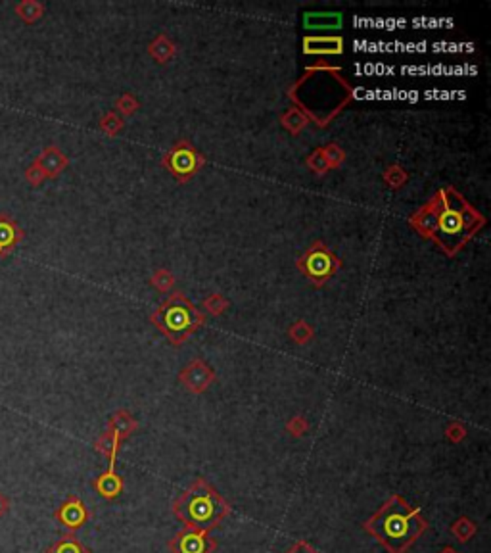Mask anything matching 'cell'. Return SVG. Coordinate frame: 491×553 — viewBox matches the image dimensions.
Returning <instances> with one entry per match:
<instances>
[{"label":"cell","mask_w":491,"mask_h":553,"mask_svg":"<svg viewBox=\"0 0 491 553\" xmlns=\"http://www.w3.org/2000/svg\"><path fill=\"white\" fill-rule=\"evenodd\" d=\"M363 528L388 553H407L430 528V523L423 517L420 507H411L403 495L394 494L366 519Z\"/></svg>","instance_id":"6da1fadb"},{"label":"cell","mask_w":491,"mask_h":553,"mask_svg":"<svg viewBox=\"0 0 491 553\" xmlns=\"http://www.w3.org/2000/svg\"><path fill=\"white\" fill-rule=\"evenodd\" d=\"M171 509L186 528L205 532L217 528L232 511L231 504L203 476L194 478L192 484L175 500Z\"/></svg>","instance_id":"7a4b0ae2"},{"label":"cell","mask_w":491,"mask_h":553,"mask_svg":"<svg viewBox=\"0 0 491 553\" xmlns=\"http://www.w3.org/2000/svg\"><path fill=\"white\" fill-rule=\"evenodd\" d=\"M436 227L430 233L443 244V248H457V244L464 243V238L472 233V221L474 214L466 210V206L459 204L455 210L451 204H440L436 208Z\"/></svg>","instance_id":"3957f363"},{"label":"cell","mask_w":491,"mask_h":553,"mask_svg":"<svg viewBox=\"0 0 491 553\" xmlns=\"http://www.w3.org/2000/svg\"><path fill=\"white\" fill-rule=\"evenodd\" d=\"M154 321L173 344H181L200 325L202 319L198 317V313L188 302L175 298L155 313Z\"/></svg>","instance_id":"277c9868"},{"label":"cell","mask_w":491,"mask_h":553,"mask_svg":"<svg viewBox=\"0 0 491 553\" xmlns=\"http://www.w3.org/2000/svg\"><path fill=\"white\" fill-rule=\"evenodd\" d=\"M167 548L171 553H215L217 542L205 530L184 528L175 534Z\"/></svg>","instance_id":"5b68a950"},{"label":"cell","mask_w":491,"mask_h":553,"mask_svg":"<svg viewBox=\"0 0 491 553\" xmlns=\"http://www.w3.org/2000/svg\"><path fill=\"white\" fill-rule=\"evenodd\" d=\"M54 517L62 526L68 528L69 532H75L81 526H85V523H88L90 511L79 495H69L68 500L56 509Z\"/></svg>","instance_id":"8992f818"},{"label":"cell","mask_w":491,"mask_h":553,"mask_svg":"<svg viewBox=\"0 0 491 553\" xmlns=\"http://www.w3.org/2000/svg\"><path fill=\"white\" fill-rule=\"evenodd\" d=\"M181 380L186 384V389H190L192 392H203L213 382V373L203 361H192L181 373Z\"/></svg>","instance_id":"52a82bcc"},{"label":"cell","mask_w":491,"mask_h":553,"mask_svg":"<svg viewBox=\"0 0 491 553\" xmlns=\"http://www.w3.org/2000/svg\"><path fill=\"white\" fill-rule=\"evenodd\" d=\"M92 488H95L104 500L112 502V500H116V497H119V495L123 494V490H125V480H123V476L117 475L114 467H110L106 473H102V475L97 476V478L92 480Z\"/></svg>","instance_id":"ba28073f"},{"label":"cell","mask_w":491,"mask_h":553,"mask_svg":"<svg viewBox=\"0 0 491 553\" xmlns=\"http://www.w3.org/2000/svg\"><path fill=\"white\" fill-rule=\"evenodd\" d=\"M23 238V231L8 214H0V258H6Z\"/></svg>","instance_id":"9c48e42d"},{"label":"cell","mask_w":491,"mask_h":553,"mask_svg":"<svg viewBox=\"0 0 491 553\" xmlns=\"http://www.w3.org/2000/svg\"><path fill=\"white\" fill-rule=\"evenodd\" d=\"M35 164L42 169L47 179H50V177H56V175L64 171V167L68 165V160H66V156L60 152V148L49 146V148H45L40 152L39 158L35 160Z\"/></svg>","instance_id":"30bf717a"},{"label":"cell","mask_w":491,"mask_h":553,"mask_svg":"<svg viewBox=\"0 0 491 553\" xmlns=\"http://www.w3.org/2000/svg\"><path fill=\"white\" fill-rule=\"evenodd\" d=\"M47 553H90V550L79 540L75 534L69 532L64 534L60 540L52 543L49 550H47Z\"/></svg>","instance_id":"8fae6325"},{"label":"cell","mask_w":491,"mask_h":553,"mask_svg":"<svg viewBox=\"0 0 491 553\" xmlns=\"http://www.w3.org/2000/svg\"><path fill=\"white\" fill-rule=\"evenodd\" d=\"M14 12L20 16V20L23 23H35V21H39L42 18L45 6L37 0H21L14 6Z\"/></svg>","instance_id":"7c38bea8"},{"label":"cell","mask_w":491,"mask_h":553,"mask_svg":"<svg viewBox=\"0 0 491 553\" xmlns=\"http://www.w3.org/2000/svg\"><path fill=\"white\" fill-rule=\"evenodd\" d=\"M119 444H121V438H117L114 432L108 430V432H104L102 437L98 438L95 447H97L100 454H104V456L108 457L110 467H116V457L117 452H119Z\"/></svg>","instance_id":"4fadbf2b"},{"label":"cell","mask_w":491,"mask_h":553,"mask_svg":"<svg viewBox=\"0 0 491 553\" xmlns=\"http://www.w3.org/2000/svg\"><path fill=\"white\" fill-rule=\"evenodd\" d=\"M478 532V524L474 523L468 517H461L451 524V534L461 543H468L474 538V534Z\"/></svg>","instance_id":"5bb4252c"},{"label":"cell","mask_w":491,"mask_h":553,"mask_svg":"<svg viewBox=\"0 0 491 553\" xmlns=\"http://www.w3.org/2000/svg\"><path fill=\"white\" fill-rule=\"evenodd\" d=\"M110 432H114L117 438H127L133 430H135V421L129 417V413L127 411H119V413H116L114 415V419H112V423H110V428H108Z\"/></svg>","instance_id":"9a60e30c"},{"label":"cell","mask_w":491,"mask_h":553,"mask_svg":"<svg viewBox=\"0 0 491 553\" xmlns=\"http://www.w3.org/2000/svg\"><path fill=\"white\" fill-rule=\"evenodd\" d=\"M25 181L29 184H33V186H39V184H42V181H47V175L42 173V169L33 162V164L25 169Z\"/></svg>","instance_id":"2e32d148"},{"label":"cell","mask_w":491,"mask_h":553,"mask_svg":"<svg viewBox=\"0 0 491 553\" xmlns=\"http://www.w3.org/2000/svg\"><path fill=\"white\" fill-rule=\"evenodd\" d=\"M286 553H318L313 545H309L307 542H303V540H299V542H296L290 550H286Z\"/></svg>","instance_id":"e0dca14e"},{"label":"cell","mask_w":491,"mask_h":553,"mask_svg":"<svg viewBox=\"0 0 491 553\" xmlns=\"http://www.w3.org/2000/svg\"><path fill=\"white\" fill-rule=\"evenodd\" d=\"M305 430V423L301 421V419H296L294 423H290V432H294V434H301Z\"/></svg>","instance_id":"ac0fdd59"},{"label":"cell","mask_w":491,"mask_h":553,"mask_svg":"<svg viewBox=\"0 0 491 553\" xmlns=\"http://www.w3.org/2000/svg\"><path fill=\"white\" fill-rule=\"evenodd\" d=\"M8 511H10V500L0 492V517H4Z\"/></svg>","instance_id":"d6986e66"},{"label":"cell","mask_w":491,"mask_h":553,"mask_svg":"<svg viewBox=\"0 0 491 553\" xmlns=\"http://www.w3.org/2000/svg\"><path fill=\"white\" fill-rule=\"evenodd\" d=\"M447 434H449V438H451L453 442H459V440H461L462 437H464V432H459V427H451L449 428V432H447Z\"/></svg>","instance_id":"ffe728a7"},{"label":"cell","mask_w":491,"mask_h":553,"mask_svg":"<svg viewBox=\"0 0 491 553\" xmlns=\"http://www.w3.org/2000/svg\"><path fill=\"white\" fill-rule=\"evenodd\" d=\"M440 553H459V552H457L455 548H451V545H447V548H443V550Z\"/></svg>","instance_id":"44dd1931"}]
</instances>
